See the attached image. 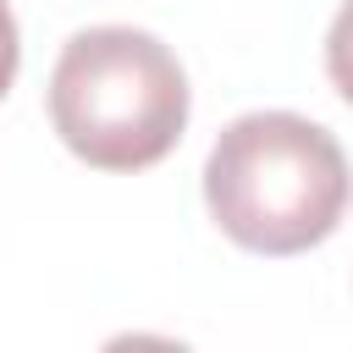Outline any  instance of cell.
Masks as SVG:
<instances>
[{
    "label": "cell",
    "instance_id": "cell-1",
    "mask_svg": "<svg viewBox=\"0 0 353 353\" xmlns=\"http://www.w3.org/2000/svg\"><path fill=\"white\" fill-rule=\"evenodd\" d=\"M353 199L342 143L292 110L237 116L204 160L215 226L254 254H303L325 243Z\"/></svg>",
    "mask_w": 353,
    "mask_h": 353
},
{
    "label": "cell",
    "instance_id": "cell-2",
    "mask_svg": "<svg viewBox=\"0 0 353 353\" xmlns=\"http://www.w3.org/2000/svg\"><path fill=\"white\" fill-rule=\"evenodd\" d=\"M50 121L61 143L99 171L165 160L188 127V77L143 28L72 33L50 72Z\"/></svg>",
    "mask_w": 353,
    "mask_h": 353
},
{
    "label": "cell",
    "instance_id": "cell-3",
    "mask_svg": "<svg viewBox=\"0 0 353 353\" xmlns=\"http://www.w3.org/2000/svg\"><path fill=\"white\" fill-rule=\"evenodd\" d=\"M325 72L336 83V94L353 105V0H342L331 33H325Z\"/></svg>",
    "mask_w": 353,
    "mask_h": 353
},
{
    "label": "cell",
    "instance_id": "cell-4",
    "mask_svg": "<svg viewBox=\"0 0 353 353\" xmlns=\"http://www.w3.org/2000/svg\"><path fill=\"white\" fill-rule=\"evenodd\" d=\"M17 61H22V44H17V17H11V6L0 0V99H6V88H11V77H17Z\"/></svg>",
    "mask_w": 353,
    "mask_h": 353
}]
</instances>
